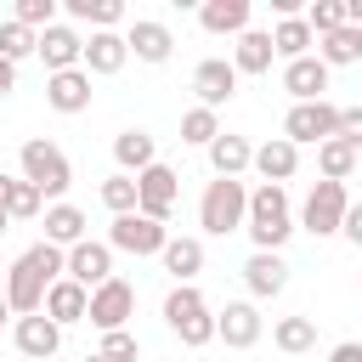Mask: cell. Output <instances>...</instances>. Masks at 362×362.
Listing matches in <instances>:
<instances>
[{"instance_id": "6da1fadb", "label": "cell", "mask_w": 362, "mask_h": 362, "mask_svg": "<svg viewBox=\"0 0 362 362\" xmlns=\"http://www.w3.org/2000/svg\"><path fill=\"white\" fill-rule=\"evenodd\" d=\"M68 272V249H57V243H34V249H23L11 266H6V305L17 311V317H34L40 305H45V288L57 283Z\"/></svg>"}, {"instance_id": "7a4b0ae2", "label": "cell", "mask_w": 362, "mask_h": 362, "mask_svg": "<svg viewBox=\"0 0 362 362\" xmlns=\"http://www.w3.org/2000/svg\"><path fill=\"white\" fill-rule=\"evenodd\" d=\"M243 232L255 238V249L277 255V249L288 243V232H294V215H288V192H283V187H272V181H260V187L249 192V215H243Z\"/></svg>"}, {"instance_id": "3957f363", "label": "cell", "mask_w": 362, "mask_h": 362, "mask_svg": "<svg viewBox=\"0 0 362 362\" xmlns=\"http://www.w3.org/2000/svg\"><path fill=\"white\" fill-rule=\"evenodd\" d=\"M164 322H170V334H175L187 351H198V345L215 339V311H209V300H204L192 283H175V288L164 294Z\"/></svg>"}, {"instance_id": "277c9868", "label": "cell", "mask_w": 362, "mask_h": 362, "mask_svg": "<svg viewBox=\"0 0 362 362\" xmlns=\"http://www.w3.org/2000/svg\"><path fill=\"white\" fill-rule=\"evenodd\" d=\"M243 215H249V187L215 175L204 187V198H198V226L209 238H226V232H243Z\"/></svg>"}, {"instance_id": "5b68a950", "label": "cell", "mask_w": 362, "mask_h": 362, "mask_svg": "<svg viewBox=\"0 0 362 362\" xmlns=\"http://www.w3.org/2000/svg\"><path fill=\"white\" fill-rule=\"evenodd\" d=\"M17 164H23V181L40 192V198H62L68 192V181H74V164H68V153L57 147V141H23V153H17Z\"/></svg>"}, {"instance_id": "8992f818", "label": "cell", "mask_w": 362, "mask_h": 362, "mask_svg": "<svg viewBox=\"0 0 362 362\" xmlns=\"http://www.w3.org/2000/svg\"><path fill=\"white\" fill-rule=\"evenodd\" d=\"M339 136V107L334 102H294L288 113H283V141H294V147H305V141H334Z\"/></svg>"}, {"instance_id": "52a82bcc", "label": "cell", "mask_w": 362, "mask_h": 362, "mask_svg": "<svg viewBox=\"0 0 362 362\" xmlns=\"http://www.w3.org/2000/svg\"><path fill=\"white\" fill-rule=\"evenodd\" d=\"M345 209H351V198H345V181H317V187L305 192L300 226H305L311 238H334V232H339V221H345Z\"/></svg>"}, {"instance_id": "ba28073f", "label": "cell", "mask_w": 362, "mask_h": 362, "mask_svg": "<svg viewBox=\"0 0 362 362\" xmlns=\"http://www.w3.org/2000/svg\"><path fill=\"white\" fill-rule=\"evenodd\" d=\"M130 317H136V288H130L124 277H107L102 288H90V305H85V322H90V328L113 334V328H124Z\"/></svg>"}, {"instance_id": "9c48e42d", "label": "cell", "mask_w": 362, "mask_h": 362, "mask_svg": "<svg viewBox=\"0 0 362 362\" xmlns=\"http://www.w3.org/2000/svg\"><path fill=\"white\" fill-rule=\"evenodd\" d=\"M175 181H181V175H175L170 164H147V170L136 175V215H147V221L164 226L170 209H175V192H181Z\"/></svg>"}, {"instance_id": "30bf717a", "label": "cell", "mask_w": 362, "mask_h": 362, "mask_svg": "<svg viewBox=\"0 0 362 362\" xmlns=\"http://www.w3.org/2000/svg\"><path fill=\"white\" fill-rule=\"evenodd\" d=\"M170 243V232L158 226V221H147V215H113V226H107V249H124V255H158Z\"/></svg>"}, {"instance_id": "8fae6325", "label": "cell", "mask_w": 362, "mask_h": 362, "mask_svg": "<svg viewBox=\"0 0 362 362\" xmlns=\"http://www.w3.org/2000/svg\"><path fill=\"white\" fill-rule=\"evenodd\" d=\"M192 90H198V107H221V102H232L238 96V68L226 62V57H204L198 68H192Z\"/></svg>"}, {"instance_id": "7c38bea8", "label": "cell", "mask_w": 362, "mask_h": 362, "mask_svg": "<svg viewBox=\"0 0 362 362\" xmlns=\"http://www.w3.org/2000/svg\"><path fill=\"white\" fill-rule=\"evenodd\" d=\"M260 334H266V322H260V311H255L249 300H226V305L215 311V339H226L232 351H249Z\"/></svg>"}, {"instance_id": "4fadbf2b", "label": "cell", "mask_w": 362, "mask_h": 362, "mask_svg": "<svg viewBox=\"0 0 362 362\" xmlns=\"http://www.w3.org/2000/svg\"><path fill=\"white\" fill-rule=\"evenodd\" d=\"M68 283H79V288H102L107 277H113V249L107 243H74L68 249V272H62Z\"/></svg>"}, {"instance_id": "5bb4252c", "label": "cell", "mask_w": 362, "mask_h": 362, "mask_svg": "<svg viewBox=\"0 0 362 362\" xmlns=\"http://www.w3.org/2000/svg\"><path fill=\"white\" fill-rule=\"evenodd\" d=\"M34 57H40L51 74H68V68H79V57H85V40H79L68 23H51V28L34 40Z\"/></svg>"}, {"instance_id": "9a60e30c", "label": "cell", "mask_w": 362, "mask_h": 362, "mask_svg": "<svg viewBox=\"0 0 362 362\" xmlns=\"http://www.w3.org/2000/svg\"><path fill=\"white\" fill-rule=\"evenodd\" d=\"M243 283H249V294H255V300H272V294H283V288H288V260H283V255L255 249V255L243 260Z\"/></svg>"}, {"instance_id": "2e32d148", "label": "cell", "mask_w": 362, "mask_h": 362, "mask_svg": "<svg viewBox=\"0 0 362 362\" xmlns=\"http://www.w3.org/2000/svg\"><path fill=\"white\" fill-rule=\"evenodd\" d=\"M124 62H130V45H124V34L102 28V34H90V40H85V57H79V68H85V74H119Z\"/></svg>"}, {"instance_id": "e0dca14e", "label": "cell", "mask_w": 362, "mask_h": 362, "mask_svg": "<svg viewBox=\"0 0 362 362\" xmlns=\"http://www.w3.org/2000/svg\"><path fill=\"white\" fill-rule=\"evenodd\" d=\"M45 102H51L57 113H85V107H90V74H85V68L51 74V79H45Z\"/></svg>"}, {"instance_id": "ac0fdd59", "label": "cell", "mask_w": 362, "mask_h": 362, "mask_svg": "<svg viewBox=\"0 0 362 362\" xmlns=\"http://www.w3.org/2000/svg\"><path fill=\"white\" fill-rule=\"evenodd\" d=\"M85 305H90V288H79V283H68V277H57L51 288H45V317L57 322V328H68V322H85Z\"/></svg>"}, {"instance_id": "d6986e66", "label": "cell", "mask_w": 362, "mask_h": 362, "mask_svg": "<svg viewBox=\"0 0 362 362\" xmlns=\"http://www.w3.org/2000/svg\"><path fill=\"white\" fill-rule=\"evenodd\" d=\"M57 345H62V328H57L45 311H34V317H17V351H23V356L45 362V356H57Z\"/></svg>"}, {"instance_id": "ffe728a7", "label": "cell", "mask_w": 362, "mask_h": 362, "mask_svg": "<svg viewBox=\"0 0 362 362\" xmlns=\"http://www.w3.org/2000/svg\"><path fill=\"white\" fill-rule=\"evenodd\" d=\"M124 45H130L141 62H170L175 34H170L164 23H153V17H136V23H130V34H124Z\"/></svg>"}, {"instance_id": "44dd1931", "label": "cell", "mask_w": 362, "mask_h": 362, "mask_svg": "<svg viewBox=\"0 0 362 362\" xmlns=\"http://www.w3.org/2000/svg\"><path fill=\"white\" fill-rule=\"evenodd\" d=\"M283 90H288L294 102H322V90H328V68H322V57H300V62H288V68H283Z\"/></svg>"}, {"instance_id": "7402d4cb", "label": "cell", "mask_w": 362, "mask_h": 362, "mask_svg": "<svg viewBox=\"0 0 362 362\" xmlns=\"http://www.w3.org/2000/svg\"><path fill=\"white\" fill-rule=\"evenodd\" d=\"M113 158H119V175H141L147 164H158V147H153V136L141 124H130V130L113 136Z\"/></svg>"}, {"instance_id": "603a6c76", "label": "cell", "mask_w": 362, "mask_h": 362, "mask_svg": "<svg viewBox=\"0 0 362 362\" xmlns=\"http://www.w3.org/2000/svg\"><path fill=\"white\" fill-rule=\"evenodd\" d=\"M249 164H255L272 187H283V181L300 170V147H294V141H283V136H272V141H260V147H255V158H249Z\"/></svg>"}, {"instance_id": "cb8c5ba5", "label": "cell", "mask_w": 362, "mask_h": 362, "mask_svg": "<svg viewBox=\"0 0 362 362\" xmlns=\"http://www.w3.org/2000/svg\"><path fill=\"white\" fill-rule=\"evenodd\" d=\"M85 209L79 204H51L45 209V243H57V249H74V243H85Z\"/></svg>"}, {"instance_id": "d4e9b609", "label": "cell", "mask_w": 362, "mask_h": 362, "mask_svg": "<svg viewBox=\"0 0 362 362\" xmlns=\"http://www.w3.org/2000/svg\"><path fill=\"white\" fill-rule=\"evenodd\" d=\"M272 34L266 28H243L238 34V51H232V68L238 74H272Z\"/></svg>"}, {"instance_id": "484cf974", "label": "cell", "mask_w": 362, "mask_h": 362, "mask_svg": "<svg viewBox=\"0 0 362 362\" xmlns=\"http://www.w3.org/2000/svg\"><path fill=\"white\" fill-rule=\"evenodd\" d=\"M158 260H164V272H170L175 283H192V277L204 272V243H198V238H170V243L158 249Z\"/></svg>"}, {"instance_id": "4316f807", "label": "cell", "mask_w": 362, "mask_h": 362, "mask_svg": "<svg viewBox=\"0 0 362 362\" xmlns=\"http://www.w3.org/2000/svg\"><path fill=\"white\" fill-rule=\"evenodd\" d=\"M198 23L209 34H243L249 28V0H204L198 6Z\"/></svg>"}, {"instance_id": "83f0119b", "label": "cell", "mask_w": 362, "mask_h": 362, "mask_svg": "<svg viewBox=\"0 0 362 362\" xmlns=\"http://www.w3.org/2000/svg\"><path fill=\"white\" fill-rule=\"evenodd\" d=\"M249 158H255V147H249L243 136H226V130H221V136L209 141V164H215V175H226V181H238V175L249 170Z\"/></svg>"}, {"instance_id": "f1b7e54d", "label": "cell", "mask_w": 362, "mask_h": 362, "mask_svg": "<svg viewBox=\"0 0 362 362\" xmlns=\"http://www.w3.org/2000/svg\"><path fill=\"white\" fill-rule=\"evenodd\" d=\"M311 45H317V34L305 28V17H283V23L272 28V51H277L283 62H300V57H311Z\"/></svg>"}, {"instance_id": "f546056e", "label": "cell", "mask_w": 362, "mask_h": 362, "mask_svg": "<svg viewBox=\"0 0 362 362\" xmlns=\"http://www.w3.org/2000/svg\"><path fill=\"white\" fill-rule=\"evenodd\" d=\"M317 45H322V51H317V57H322V68H345V62H356V45H362V28H351V23H345V28H334V34H322Z\"/></svg>"}, {"instance_id": "4dcf8cb0", "label": "cell", "mask_w": 362, "mask_h": 362, "mask_svg": "<svg viewBox=\"0 0 362 362\" xmlns=\"http://www.w3.org/2000/svg\"><path fill=\"white\" fill-rule=\"evenodd\" d=\"M272 345L288 351V356H300V351L317 345V322H311V317H283V322L272 328Z\"/></svg>"}, {"instance_id": "1f68e13d", "label": "cell", "mask_w": 362, "mask_h": 362, "mask_svg": "<svg viewBox=\"0 0 362 362\" xmlns=\"http://www.w3.org/2000/svg\"><path fill=\"white\" fill-rule=\"evenodd\" d=\"M62 6H68V17L90 23L96 34H102V28H113V23L124 17V6H119V0H62Z\"/></svg>"}, {"instance_id": "d6a6232c", "label": "cell", "mask_w": 362, "mask_h": 362, "mask_svg": "<svg viewBox=\"0 0 362 362\" xmlns=\"http://www.w3.org/2000/svg\"><path fill=\"white\" fill-rule=\"evenodd\" d=\"M317 170H322V181H345V175L356 170V153L334 136V141H322V147H317Z\"/></svg>"}, {"instance_id": "836d02e7", "label": "cell", "mask_w": 362, "mask_h": 362, "mask_svg": "<svg viewBox=\"0 0 362 362\" xmlns=\"http://www.w3.org/2000/svg\"><path fill=\"white\" fill-rule=\"evenodd\" d=\"M221 136V119L209 113V107H187L181 113V141H192V147H209Z\"/></svg>"}, {"instance_id": "e575fe53", "label": "cell", "mask_w": 362, "mask_h": 362, "mask_svg": "<svg viewBox=\"0 0 362 362\" xmlns=\"http://www.w3.org/2000/svg\"><path fill=\"white\" fill-rule=\"evenodd\" d=\"M34 40H40V34H34V28H23L17 17H6V23H0V57H6V62L34 57Z\"/></svg>"}, {"instance_id": "d590c367", "label": "cell", "mask_w": 362, "mask_h": 362, "mask_svg": "<svg viewBox=\"0 0 362 362\" xmlns=\"http://www.w3.org/2000/svg\"><path fill=\"white\" fill-rule=\"evenodd\" d=\"M102 204L113 215H136V175H107L102 181Z\"/></svg>"}, {"instance_id": "8d00e7d4", "label": "cell", "mask_w": 362, "mask_h": 362, "mask_svg": "<svg viewBox=\"0 0 362 362\" xmlns=\"http://www.w3.org/2000/svg\"><path fill=\"white\" fill-rule=\"evenodd\" d=\"M40 204H45V198L17 175V181H11V192H6V221H34V215H40Z\"/></svg>"}, {"instance_id": "74e56055", "label": "cell", "mask_w": 362, "mask_h": 362, "mask_svg": "<svg viewBox=\"0 0 362 362\" xmlns=\"http://www.w3.org/2000/svg\"><path fill=\"white\" fill-rule=\"evenodd\" d=\"M305 28L322 40V34H334V28H345V0H317L311 11H305Z\"/></svg>"}, {"instance_id": "f35d334b", "label": "cell", "mask_w": 362, "mask_h": 362, "mask_svg": "<svg viewBox=\"0 0 362 362\" xmlns=\"http://www.w3.org/2000/svg\"><path fill=\"white\" fill-rule=\"evenodd\" d=\"M23 28H34V34H45L51 23H57V0H17V11H11Z\"/></svg>"}, {"instance_id": "ab89813d", "label": "cell", "mask_w": 362, "mask_h": 362, "mask_svg": "<svg viewBox=\"0 0 362 362\" xmlns=\"http://www.w3.org/2000/svg\"><path fill=\"white\" fill-rule=\"evenodd\" d=\"M96 356H107V362H136L141 356V339L130 334V328H113V334H102V351Z\"/></svg>"}, {"instance_id": "60d3db41", "label": "cell", "mask_w": 362, "mask_h": 362, "mask_svg": "<svg viewBox=\"0 0 362 362\" xmlns=\"http://www.w3.org/2000/svg\"><path fill=\"white\" fill-rule=\"evenodd\" d=\"M339 141L351 153H362V107H339Z\"/></svg>"}, {"instance_id": "b9f144b4", "label": "cell", "mask_w": 362, "mask_h": 362, "mask_svg": "<svg viewBox=\"0 0 362 362\" xmlns=\"http://www.w3.org/2000/svg\"><path fill=\"white\" fill-rule=\"evenodd\" d=\"M339 232H345V238H351V243L362 249V204H351V209H345V221H339Z\"/></svg>"}, {"instance_id": "7bdbcfd3", "label": "cell", "mask_w": 362, "mask_h": 362, "mask_svg": "<svg viewBox=\"0 0 362 362\" xmlns=\"http://www.w3.org/2000/svg\"><path fill=\"white\" fill-rule=\"evenodd\" d=\"M11 90H17V62H6V57H0V102H6Z\"/></svg>"}, {"instance_id": "ee69618b", "label": "cell", "mask_w": 362, "mask_h": 362, "mask_svg": "<svg viewBox=\"0 0 362 362\" xmlns=\"http://www.w3.org/2000/svg\"><path fill=\"white\" fill-rule=\"evenodd\" d=\"M328 362H362V345H356V339H345V345H334V351H328Z\"/></svg>"}, {"instance_id": "f6af8a7d", "label": "cell", "mask_w": 362, "mask_h": 362, "mask_svg": "<svg viewBox=\"0 0 362 362\" xmlns=\"http://www.w3.org/2000/svg\"><path fill=\"white\" fill-rule=\"evenodd\" d=\"M6 192H11V175H0V209H6Z\"/></svg>"}, {"instance_id": "bcb514c9", "label": "cell", "mask_w": 362, "mask_h": 362, "mask_svg": "<svg viewBox=\"0 0 362 362\" xmlns=\"http://www.w3.org/2000/svg\"><path fill=\"white\" fill-rule=\"evenodd\" d=\"M6 317H11V305H6V294H0V322H6Z\"/></svg>"}, {"instance_id": "7dc6e473", "label": "cell", "mask_w": 362, "mask_h": 362, "mask_svg": "<svg viewBox=\"0 0 362 362\" xmlns=\"http://www.w3.org/2000/svg\"><path fill=\"white\" fill-rule=\"evenodd\" d=\"M6 226H11V221H6V209H0V232H6Z\"/></svg>"}, {"instance_id": "c3c4849f", "label": "cell", "mask_w": 362, "mask_h": 362, "mask_svg": "<svg viewBox=\"0 0 362 362\" xmlns=\"http://www.w3.org/2000/svg\"><path fill=\"white\" fill-rule=\"evenodd\" d=\"M85 362H107V356H85Z\"/></svg>"}, {"instance_id": "681fc988", "label": "cell", "mask_w": 362, "mask_h": 362, "mask_svg": "<svg viewBox=\"0 0 362 362\" xmlns=\"http://www.w3.org/2000/svg\"><path fill=\"white\" fill-rule=\"evenodd\" d=\"M356 62H362V45H356Z\"/></svg>"}, {"instance_id": "f907efd6", "label": "cell", "mask_w": 362, "mask_h": 362, "mask_svg": "<svg viewBox=\"0 0 362 362\" xmlns=\"http://www.w3.org/2000/svg\"><path fill=\"white\" fill-rule=\"evenodd\" d=\"M0 277H6V266H0Z\"/></svg>"}]
</instances>
